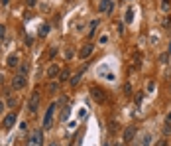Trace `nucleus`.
<instances>
[{
	"mask_svg": "<svg viewBox=\"0 0 171 146\" xmlns=\"http://www.w3.org/2000/svg\"><path fill=\"white\" fill-rule=\"evenodd\" d=\"M16 120H18L16 112H10V115H6V116H4V120H2V128H4V130H10V128H14Z\"/></svg>",
	"mask_w": 171,
	"mask_h": 146,
	"instance_id": "obj_5",
	"label": "nucleus"
},
{
	"mask_svg": "<svg viewBox=\"0 0 171 146\" xmlns=\"http://www.w3.org/2000/svg\"><path fill=\"white\" fill-rule=\"evenodd\" d=\"M114 146H126V144H124V142H116Z\"/></svg>",
	"mask_w": 171,
	"mask_h": 146,
	"instance_id": "obj_30",
	"label": "nucleus"
},
{
	"mask_svg": "<svg viewBox=\"0 0 171 146\" xmlns=\"http://www.w3.org/2000/svg\"><path fill=\"white\" fill-rule=\"evenodd\" d=\"M124 93H126V95L132 93V85H130V83H124Z\"/></svg>",
	"mask_w": 171,
	"mask_h": 146,
	"instance_id": "obj_21",
	"label": "nucleus"
},
{
	"mask_svg": "<svg viewBox=\"0 0 171 146\" xmlns=\"http://www.w3.org/2000/svg\"><path fill=\"white\" fill-rule=\"evenodd\" d=\"M91 95H93V97H94V101H98V103H104V99H106V97H104L106 93H104L101 87H97V85H93V87H91Z\"/></svg>",
	"mask_w": 171,
	"mask_h": 146,
	"instance_id": "obj_7",
	"label": "nucleus"
},
{
	"mask_svg": "<svg viewBox=\"0 0 171 146\" xmlns=\"http://www.w3.org/2000/svg\"><path fill=\"white\" fill-rule=\"evenodd\" d=\"M57 52H59V49H57V45H51V49H49V57H55Z\"/></svg>",
	"mask_w": 171,
	"mask_h": 146,
	"instance_id": "obj_20",
	"label": "nucleus"
},
{
	"mask_svg": "<svg viewBox=\"0 0 171 146\" xmlns=\"http://www.w3.org/2000/svg\"><path fill=\"white\" fill-rule=\"evenodd\" d=\"M142 99H144V95L138 93V95H136V105H142Z\"/></svg>",
	"mask_w": 171,
	"mask_h": 146,
	"instance_id": "obj_24",
	"label": "nucleus"
},
{
	"mask_svg": "<svg viewBox=\"0 0 171 146\" xmlns=\"http://www.w3.org/2000/svg\"><path fill=\"white\" fill-rule=\"evenodd\" d=\"M93 52H94V45L93 44H85L81 49H79V57H81V59H87V57L93 55Z\"/></svg>",
	"mask_w": 171,
	"mask_h": 146,
	"instance_id": "obj_6",
	"label": "nucleus"
},
{
	"mask_svg": "<svg viewBox=\"0 0 171 146\" xmlns=\"http://www.w3.org/2000/svg\"><path fill=\"white\" fill-rule=\"evenodd\" d=\"M167 120H169V123H171V111H169V115H167Z\"/></svg>",
	"mask_w": 171,
	"mask_h": 146,
	"instance_id": "obj_33",
	"label": "nucleus"
},
{
	"mask_svg": "<svg viewBox=\"0 0 171 146\" xmlns=\"http://www.w3.org/2000/svg\"><path fill=\"white\" fill-rule=\"evenodd\" d=\"M26 4H28V6H30V8H34L36 4H37V0H26Z\"/></svg>",
	"mask_w": 171,
	"mask_h": 146,
	"instance_id": "obj_26",
	"label": "nucleus"
},
{
	"mask_svg": "<svg viewBox=\"0 0 171 146\" xmlns=\"http://www.w3.org/2000/svg\"><path fill=\"white\" fill-rule=\"evenodd\" d=\"M6 65H8V67H16V65H20L18 53H10V55H8V59H6Z\"/></svg>",
	"mask_w": 171,
	"mask_h": 146,
	"instance_id": "obj_11",
	"label": "nucleus"
},
{
	"mask_svg": "<svg viewBox=\"0 0 171 146\" xmlns=\"http://www.w3.org/2000/svg\"><path fill=\"white\" fill-rule=\"evenodd\" d=\"M136 126H126V128H124V144H126V142H132V140H134L136 138Z\"/></svg>",
	"mask_w": 171,
	"mask_h": 146,
	"instance_id": "obj_8",
	"label": "nucleus"
},
{
	"mask_svg": "<svg viewBox=\"0 0 171 146\" xmlns=\"http://www.w3.org/2000/svg\"><path fill=\"white\" fill-rule=\"evenodd\" d=\"M47 146H59V144H57V142H49Z\"/></svg>",
	"mask_w": 171,
	"mask_h": 146,
	"instance_id": "obj_31",
	"label": "nucleus"
},
{
	"mask_svg": "<svg viewBox=\"0 0 171 146\" xmlns=\"http://www.w3.org/2000/svg\"><path fill=\"white\" fill-rule=\"evenodd\" d=\"M6 105H8V107H16V99H14V97H10V99L6 101Z\"/></svg>",
	"mask_w": 171,
	"mask_h": 146,
	"instance_id": "obj_22",
	"label": "nucleus"
},
{
	"mask_svg": "<svg viewBox=\"0 0 171 146\" xmlns=\"http://www.w3.org/2000/svg\"><path fill=\"white\" fill-rule=\"evenodd\" d=\"M161 8L167 12V10H169V0H163V2H161Z\"/></svg>",
	"mask_w": 171,
	"mask_h": 146,
	"instance_id": "obj_23",
	"label": "nucleus"
},
{
	"mask_svg": "<svg viewBox=\"0 0 171 146\" xmlns=\"http://www.w3.org/2000/svg\"><path fill=\"white\" fill-rule=\"evenodd\" d=\"M79 81H81V73L73 75V77L69 79V83H71V85H73V87H77V85H79Z\"/></svg>",
	"mask_w": 171,
	"mask_h": 146,
	"instance_id": "obj_16",
	"label": "nucleus"
},
{
	"mask_svg": "<svg viewBox=\"0 0 171 146\" xmlns=\"http://www.w3.org/2000/svg\"><path fill=\"white\" fill-rule=\"evenodd\" d=\"M4 37H6V26L0 24V40H4Z\"/></svg>",
	"mask_w": 171,
	"mask_h": 146,
	"instance_id": "obj_19",
	"label": "nucleus"
},
{
	"mask_svg": "<svg viewBox=\"0 0 171 146\" xmlns=\"http://www.w3.org/2000/svg\"><path fill=\"white\" fill-rule=\"evenodd\" d=\"M59 71H61V67L53 63V65H49V67H47V73H45V75H47V79H57Z\"/></svg>",
	"mask_w": 171,
	"mask_h": 146,
	"instance_id": "obj_9",
	"label": "nucleus"
},
{
	"mask_svg": "<svg viewBox=\"0 0 171 146\" xmlns=\"http://www.w3.org/2000/svg\"><path fill=\"white\" fill-rule=\"evenodd\" d=\"M132 20H134V10L128 8L126 10V24H132Z\"/></svg>",
	"mask_w": 171,
	"mask_h": 146,
	"instance_id": "obj_17",
	"label": "nucleus"
},
{
	"mask_svg": "<svg viewBox=\"0 0 171 146\" xmlns=\"http://www.w3.org/2000/svg\"><path fill=\"white\" fill-rule=\"evenodd\" d=\"M18 69H20V75H28L30 73V63H20Z\"/></svg>",
	"mask_w": 171,
	"mask_h": 146,
	"instance_id": "obj_15",
	"label": "nucleus"
},
{
	"mask_svg": "<svg viewBox=\"0 0 171 146\" xmlns=\"http://www.w3.org/2000/svg\"><path fill=\"white\" fill-rule=\"evenodd\" d=\"M69 115H71V111L67 109V107H65V109H63V112H61V123H65V120L69 119Z\"/></svg>",
	"mask_w": 171,
	"mask_h": 146,
	"instance_id": "obj_18",
	"label": "nucleus"
},
{
	"mask_svg": "<svg viewBox=\"0 0 171 146\" xmlns=\"http://www.w3.org/2000/svg\"><path fill=\"white\" fill-rule=\"evenodd\" d=\"M4 109H6V103H4L2 99H0V115H2V112H4Z\"/></svg>",
	"mask_w": 171,
	"mask_h": 146,
	"instance_id": "obj_27",
	"label": "nucleus"
},
{
	"mask_svg": "<svg viewBox=\"0 0 171 146\" xmlns=\"http://www.w3.org/2000/svg\"><path fill=\"white\" fill-rule=\"evenodd\" d=\"M39 101H41V95L37 93V91H34V93L30 95V101H28V111H30L32 115H36L37 109H39Z\"/></svg>",
	"mask_w": 171,
	"mask_h": 146,
	"instance_id": "obj_2",
	"label": "nucleus"
},
{
	"mask_svg": "<svg viewBox=\"0 0 171 146\" xmlns=\"http://www.w3.org/2000/svg\"><path fill=\"white\" fill-rule=\"evenodd\" d=\"M118 34H124V24H118Z\"/></svg>",
	"mask_w": 171,
	"mask_h": 146,
	"instance_id": "obj_28",
	"label": "nucleus"
},
{
	"mask_svg": "<svg viewBox=\"0 0 171 146\" xmlns=\"http://www.w3.org/2000/svg\"><path fill=\"white\" fill-rule=\"evenodd\" d=\"M28 146H43V132H41L39 128L32 132L30 140H28Z\"/></svg>",
	"mask_w": 171,
	"mask_h": 146,
	"instance_id": "obj_3",
	"label": "nucleus"
},
{
	"mask_svg": "<svg viewBox=\"0 0 171 146\" xmlns=\"http://www.w3.org/2000/svg\"><path fill=\"white\" fill-rule=\"evenodd\" d=\"M153 142V134L152 132H144V136H142V146H152Z\"/></svg>",
	"mask_w": 171,
	"mask_h": 146,
	"instance_id": "obj_13",
	"label": "nucleus"
},
{
	"mask_svg": "<svg viewBox=\"0 0 171 146\" xmlns=\"http://www.w3.org/2000/svg\"><path fill=\"white\" fill-rule=\"evenodd\" d=\"M8 2H10V0H0V4H2V6H6Z\"/></svg>",
	"mask_w": 171,
	"mask_h": 146,
	"instance_id": "obj_29",
	"label": "nucleus"
},
{
	"mask_svg": "<svg viewBox=\"0 0 171 146\" xmlns=\"http://www.w3.org/2000/svg\"><path fill=\"white\" fill-rule=\"evenodd\" d=\"M167 53H171V44H169V48H167Z\"/></svg>",
	"mask_w": 171,
	"mask_h": 146,
	"instance_id": "obj_34",
	"label": "nucleus"
},
{
	"mask_svg": "<svg viewBox=\"0 0 171 146\" xmlns=\"http://www.w3.org/2000/svg\"><path fill=\"white\" fill-rule=\"evenodd\" d=\"M55 109H57V105H55V103H51V105L47 107V111H45V116H43V128H45V130H49V128L53 126V119H55Z\"/></svg>",
	"mask_w": 171,
	"mask_h": 146,
	"instance_id": "obj_1",
	"label": "nucleus"
},
{
	"mask_svg": "<svg viewBox=\"0 0 171 146\" xmlns=\"http://www.w3.org/2000/svg\"><path fill=\"white\" fill-rule=\"evenodd\" d=\"M112 8H114L112 0H101V4H98V10H101V12H108V14H110Z\"/></svg>",
	"mask_w": 171,
	"mask_h": 146,
	"instance_id": "obj_10",
	"label": "nucleus"
},
{
	"mask_svg": "<svg viewBox=\"0 0 171 146\" xmlns=\"http://www.w3.org/2000/svg\"><path fill=\"white\" fill-rule=\"evenodd\" d=\"M157 146H165V140H161V142H159V144H157Z\"/></svg>",
	"mask_w": 171,
	"mask_h": 146,
	"instance_id": "obj_32",
	"label": "nucleus"
},
{
	"mask_svg": "<svg viewBox=\"0 0 171 146\" xmlns=\"http://www.w3.org/2000/svg\"><path fill=\"white\" fill-rule=\"evenodd\" d=\"M2 79H4V77H2V73H0V83H2Z\"/></svg>",
	"mask_w": 171,
	"mask_h": 146,
	"instance_id": "obj_35",
	"label": "nucleus"
},
{
	"mask_svg": "<svg viewBox=\"0 0 171 146\" xmlns=\"http://www.w3.org/2000/svg\"><path fill=\"white\" fill-rule=\"evenodd\" d=\"M49 30H51V26H49V24H43V26L39 28V32H37V34H39V37H45L49 34Z\"/></svg>",
	"mask_w": 171,
	"mask_h": 146,
	"instance_id": "obj_14",
	"label": "nucleus"
},
{
	"mask_svg": "<svg viewBox=\"0 0 171 146\" xmlns=\"http://www.w3.org/2000/svg\"><path fill=\"white\" fill-rule=\"evenodd\" d=\"M28 85V79H26V75H14V79H12V89H16V91H20V89H24V87Z\"/></svg>",
	"mask_w": 171,
	"mask_h": 146,
	"instance_id": "obj_4",
	"label": "nucleus"
},
{
	"mask_svg": "<svg viewBox=\"0 0 171 146\" xmlns=\"http://www.w3.org/2000/svg\"><path fill=\"white\" fill-rule=\"evenodd\" d=\"M69 79H71V71H69L67 67H63L59 71V75H57V81H59V83H65V81H69Z\"/></svg>",
	"mask_w": 171,
	"mask_h": 146,
	"instance_id": "obj_12",
	"label": "nucleus"
},
{
	"mask_svg": "<svg viewBox=\"0 0 171 146\" xmlns=\"http://www.w3.org/2000/svg\"><path fill=\"white\" fill-rule=\"evenodd\" d=\"M49 93H57V85H55V83H51V85H49Z\"/></svg>",
	"mask_w": 171,
	"mask_h": 146,
	"instance_id": "obj_25",
	"label": "nucleus"
}]
</instances>
